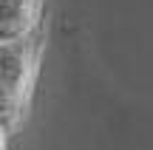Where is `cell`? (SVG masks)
Masks as SVG:
<instances>
[{
  "instance_id": "3957f363",
  "label": "cell",
  "mask_w": 153,
  "mask_h": 150,
  "mask_svg": "<svg viewBox=\"0 0 153 150\" xmlns=\"http://www.w3.org/2000/svg\"><path fill=\"white\" fill-rule=\"evenodd\" d=\"M0 150H9V128L0 122Z\"/></svg>"
},
{
  "instance_id": "7a4b0ae2",
  "label": "cell",
  "mask_w": 153,
  "mask_h": 150,
  "mask_svg": "<svg viewBox=\"0 0 153 150\" xmlns=\"http://www.w3.org/2000/svg\"><path fill=\"white\" fill-rule=\"evenodd\" d=\"M40 20V0H0V43L34 34Z\"/></svg>"
},
{
  "instance_id": "6da1fadb",
  "label": "cell",
  "mask_w": 153,
  "mask_h": 150,
  "mask_svg": "<svg viewBox=\"0 0 153 150\" xmlns=\"http://www.w3.org/2000/svg\"><path fill=\"white\" fill-rule=\"evenodd\" d=\"M37 54L40 45L34 34L0 43V122L6 128H14L28 105L37 77Z\"/></svg>"
}]
</instances>
